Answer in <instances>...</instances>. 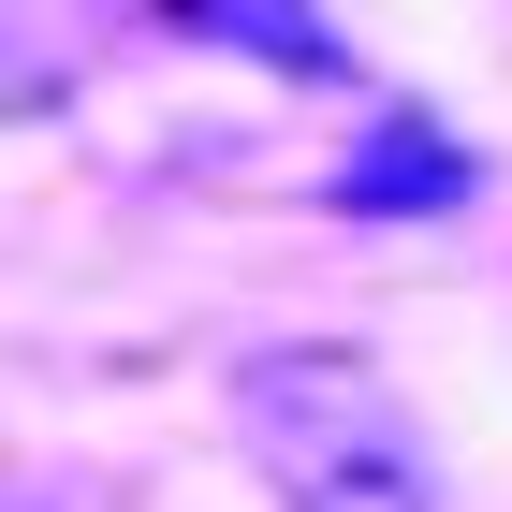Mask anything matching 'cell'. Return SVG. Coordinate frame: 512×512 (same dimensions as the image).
I'll use <instances>...</instances> for the list:
<instances>
[{
    "mask_svg": "<svg viewBox=\"0 0 512 512\" xmlns=\"http://www.w3.org/2000/svg\"><path fill=\"white\" fill-rule=\"evenodd\" d=\"M161 30L249 44V59H278V74H337V30H322V15H293V0H161Z\"/></svg>",
    "mask_w": 512,
    "mask_h": 512,
    "instance_id": "277c9868",
    "label": "cell"
},
{
    "mask_svg": "<svg viewBox=\"0 0 512 512\" xmlns=\"http://www.w3.org/2000/svg\"><path fill=\"white\" fill-rule=\"evenodd\" d=\"M235 425L264 439V469H278L293 512H439L410 410H395L352 352H264L235 381Z\"/></svg>",
    "mask_w": 512,
    "mask_h": 512,
    "instance_id": "6da1fadb",
    "label": "cell"
},
{
    "mask_svg": "<svg viewBox=\"0 0 512 512\" xmlns=\"http://www.w3.org/2000/svg\"><path fill=\"white\" fill-rule=\"evenodd\" d=\"M454 191H469V147H454V132H425V118H381V132H366V161L337 176V205H352V220H395V205H454Z\"/></svg>",
    "mask_w": 512,
    "mask_h": 512,
    "instance_id": "7a4b0ae2",
    "label": "cell"
},
{
    "mask_svg": "<svg viewBox=\"0 0 512 512\" xmlns=\"http://www.w3.org/2000/svg\"><path fill=\"white\" fill-rule=\"evenodd\" d=\"M74 74H88V15L74 0H0V118L74 103Z\"/></svg>",
    "mask_w": 512,
    "mask_h": 512,
    "instance_id": "3957f363",
    "label": "cell"
}]
</instances>
